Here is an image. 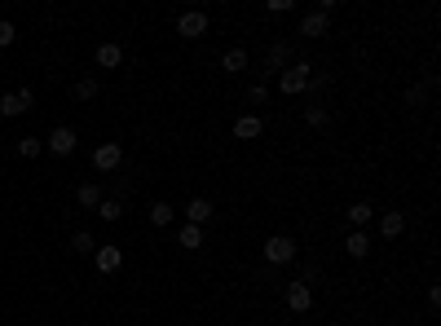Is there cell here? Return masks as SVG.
<instances>
[{
  "mask_svg": "<svg viewBox=\"0 0 441 326\" xmlns=\"http://www.w3.org/2000/svg\"><path fill=\"white\" fill-rule=\"evenodd\" d=\"M221 67L238 75V71H248V48H225V58H221Z\"/></svg>",
  "mask_w": 441,
  "mask_h": 326,
  "instance_id": "obj_17",
  "label": "cell"
},
{
  "mask_svg": "<svg viewBox=\"0 0 441 326\" xmlns=\"http://www.w3.org/2000/svg\"><path fill=\"white\" fill-rule=\"evenodd\" d=\"M260 133H265V124H260L256 115H238V119H234V137H238V141H256Z\"/></svg>",
  "mask_w": 441,
  "mask_h": 326,
  "instance_id": "obj_11",
  "label": "cell"
},
{
  "mask_svg": "<svg viewBox=\"0 0 441 326\" xmlns=\"http://www.w3.org/2000/svg\"><path fill=\"white\" fill-rule=\"evenodd\" d=\"M120 163H124V145H120V141H102V145L93 150V168H97V172H115Z\"/></svg>",
  "mask_w": 441,
  "mask_h": 326,
  "instance_id": "obj_4",
  "label": "cell"
},
{
  "mask_svg": "<svg viewBox=\"0 0 441 326\" xmlns=\"http://www.w3.org/2000/svg\"><path fill=\"white\" fill-rule=\"evenodd\" d=\"M326 119H331V115H326L322 106H309V110H305V124H309V128H326Z\"/></svg>",
  "mask_w": 441,
  "mask_h": 326,
  "instance_id": "obj_24",
  "label": "cell"
},
{
  "mask_svg": "<svg viewBox=\"0 0 441 326\" xmlns=\"http://www.w3.org/2000/svg\"><path fill=\"white\" fill-rule=\"evenodd\" d=\"M93 260H97V273H120V265H124V252H120V247H110V242H97Z\"/></svg>",
  "mask_w": 441,
  "mask_h": 326,
  "instance_id": "obj_7",
  "label": "cell"
},
{
  "mask_svg": "<svg viewBox=\"0 0 441 326\" xmlns=\"http://www.w3.org/2000/svg\"><path fill=\"white\" fill-rule=\"evenodd\" d=\"M326 31H331V18H326V13H318V9H309L305 18H300V36H309V40H322Z\"/></svg>",
  "mask_w": 441,
  "mask_h": 326,
  "instance_id": "obj_9",
  "label": "cell"
},
{
  "mask_svg": "<svg viewBox=\"0 0 441 326\" xmlns=\"http://www.w3.org/2000/svg\"><path fill=\"white\" fill-rule=\"evenodd\" d=\"M177 36H186V40L207 36V13L203 9H186L181 18H177Z\"/></svg>",
  "mask_w": 441,
  "mask_h": 326,
  "instance_id": "obj_5",
  "label": "cell"
},
{
  "mask_svg": "<svg viewBox=\"0 0 441 326\" xmlns=\"http://www.w3.org/2000/svg\"><path fill=\"white\" fill-rule=\"evenodd\" d=\"M309 84H314V75H309V62H291V67L279 75V89L287 93V97H296V93H305Z\"/></svg>",
  "mask_w": 441,
  "mask_h": 326,
  "instance_id": "obj_1",
  "label": "cell"
},
{
  "mask_svg": "<svg viewBox=\"0 0 441 326\" xmlns=\"http://www.w3.org/2000/svg\"><path fill=\"white\" fill-rule=\"evenodd\" d=\"M40 150H44V141H40V137H23V141H18V155H23V159H36Z\"/></svg>",
  "mask_w": 441,
  "mask_h": 326,
  "instance_id": "obj_23",
  "label": "cell"
},
{
  "mask_svg": "<svg viewBox=\"0 0 441 326\" xmlns=\"http://www.w3.org/2000/svg\"><path fill=\"white\" fill-rule=\"evenodd\" d=\"M146 216H151V225H155V230H163V225H172V216H177V211H172L168 203H155L151 211H146Z\"/></svg>",
  "mask_w": 441,
  "mask_h": 326,
  "instance_id": "obj_20",
  "label": "cell"
},
{
  "mask_svg": "<svg viewBox=\"0 0 441 326\" xmlns=\"http://www.w3.org/2000/svg\"><path fill=\"white\" fill-rule=\"evenodd\" d=\"M287 308L291 313H309V308H314V287H309V278L287 282Z\"/></svg>",
  "mask_w": 441,
  "mask_h": 326,
  "instance_id": "obj_3",
  "label": "cell"
},
{
  "mask_svg": "<svg viewBox=\"0 0 441 326\" xmlns=\"http://www.w3.org/2000/svg\"><path fill=\"white\" fill-rule=\"evenodd\" d=\"M265 97H269V89H265V84H252V89H248V102H256V106L265 102Z\"/></svg>",
  "mask_w": 441,
  "mask_h": 326,
  "instance_id": "obj_28",
  "label": "cell"
},
{
  "mask_svg": "<svg viewBox=\"0 0 441 326\" xmlns=\"http://www.w3.org/2000/svg\"><path fill=\"white\" fill-rule=\"evenodd\" d=\"M406 230V216H402V211H384V216H380V234L384 238H397Z\"/></svg>",
  "mask_w": 441,
  "mask_h": 326,
  "instance_id": "obj_16",
  "label": "cell"
},
{
  "mask_svg": "<svg viewBox=\"0 0 441 326\" xmlns=\"http://www.w3.org/2000/svg\"><path fill=\"white\" fill-rule=\"evenodd\" d=\"M93 93H97V79H93V75H84V79L75 84V97H79V102H89Z\"/></svg>",
  "mask_w": 441,
  "mask_h": 326,
  "instance_id": "obj_25",
  "label": "cell"
},
{
  "mask_svg": "<svg viewBox=\"0 0 441 326\" xmlns=\"http://www.w3.org/2000/svg\"><path fill=\"white\" fill-rule=\"evenodd\" d=\"M345 252H349L353 260H366V256H371V234H366V230H353V234L345 238Z\"/></svg>",
  "mask_w": 441,
  "mask_h": 326,
  "instance_id": "obj_13",
  "label": "cell"
},
{
  "mask_svg": "<svg viewBox=\"0 0 441 326\" xmlns=\"http://www.w3.org/2000/svg\"><path fill=\"white\" fill-rule=\"evenodd\" d=\"M13 40H18V31H13V22H5V18H0V48H9Z\"/></svg>",
  "mask_w": 441,
  "mask_h": 326,
  "instance_id": "obj_26",
  "label": "cell"
},
{
  "mask_svg": "<svg viewBox=\"0 0 441 326\" xmlns=\"http://www.w3.org/2000/svg\"><path fill=\"white\" fill-rule=\"evenodd\" d=\"M177 242H181L186 252H199V247H203V230H199V225H181V234H177Z\"/></svg>",
  "mask_w": 441,
  "mask_h": 326,
  "instance_id": "obj_18",
  "label": "cell"
},
{
  "mask_svg": "<svg viewBox=\"0 0 441 326\" xmlns=\"http://www.w3.org/2000/svg\"><path fill=\"white\" fill-rule=\"evenodd\" d=\"M71 252H79V256H93V252H97V242H93V234H89V230H79V234L71 238Z\"/></svg>",
  "mask_w": 441,
  "mask_h": 326,
  "instance_id": "obj_22",
  "label": "cell"
},
{
  "mask_svg": "<svg viewBox=\"0 0 441 326\" xmlns=\"http://www.w3.org/2000/svg\"><path fill=\"white\" fill-rule=\"evenodd\" d=\"M345 216H349V225H353V230H366V225L375 221V207H371V203H353V207L345 211Z\"/></svg>",
  "mask_w": 441,
  "mask_h": 326,
  "instance_id": "obj_15",
  "label": "cell"
},
{
  "mask_svg": "<svg viewBox=\"0 0 441 326\" xmlns=\"http://www.w3.org/2000/svg\"><path fill=\"white\" fill-rule=\"evenodd\" d=\"M36 106V97H31L27 89H18V93H5L0 97V119H13V115H27V110Z\"/></svg>",
  "mask_w": 441,
  "mask_h": 326,
  "instance_id": "obj_6",
  "label": "cell"
},
{
  "mask_svg": "<svg viewBox=\"0 0 441 326\" xmlns=\"http://www.w3.org/2000/svg\"><path fill=\"white\" fill-rule=\"evenodd\" d=\"M287 67H291V44H287V40H279V44H269V53H265V71H269V75H274V71H279V75H283Z\"/></svg>",
  "mask_w": 441,
  "mask_h": 326,
  "instance_id": "obj_10",
  "label": "cell"
},
{
  "mask_svg": "<svg viewBox=\"0 0 441 326\" xmlns=\"http://www.w3.org/2000/svg\"><path fill=\"white\" fill-rule=\"evenodd\" d=\"M265 13H291V0H265Z\"/></svg>",
  "mask_w": 441,
  "mask_h": 326,
  "instance_id": "obj_27",
  "label": "cell"
},
{
  "mask_svg": "<svg viewBox=\"0 0 441 326\" xmlns=\"http://www.w3.org/2000/svg\"><path fill=\"white\" fill-rule=\"evenodd\" d=\"M265 260L269 265H291V260H296V242L287 234H269L265 238Z\"/></svg>",
  "mask_w": 441,
  "mask_h": 326,
  "instance_id": "obj_2",
  "label": "cell"
},
{
  "mask_svg": "<svg viewBox=\"0 0 441 326\" xmlns=\"http://www.w3.org/2000/svg\"><path fill=\"white\" fill-rule=\"evenodd\" d=\"M120 62H124V48H120V44H110V40L97 44V67H102V71H115Z\"/></svg>",
  "mask_w": 441,
  "mask_h": 326,
  "instance_id": "obj_14",
  "label": "cell"
},
{
  "mask_svg": "<svg viewBox=\"0 0 441 326\" xmlns=\"http://www.w3.org/2000/svg\"><path fill=\"white\" fill-rule=\"evenodd\" d=\"M207 221H212V203L207 199H190L186 203V225H199V230H203Z\"/></svg>",
  "mask_w": 441,
  "mask_h": 326,
  "instance_id": "obj_12",
  "label": "cell"
},
{
  "mask_svg": "<svg viewBox=\"0 0 441 326\" xmlns=\"http://www.w3.org/2000/svg\"><path fill=\"white\" fill-rule=\"evenodd\" d=\"M97 216H102V221H120L124 216V203L120 199H102V203H97Z\"/></svg>",
  "mask_w": 441,
  "mask_h": 326,
  "instance_id": "obj_21",
  "label": "cell"
},
{
  "mask_svg": "<svg viewBox=\"0 0 441 326\" xmlns=\"http://www.w3.org/2000/svg\"><path fill=\"white\" fill-rule=\"evenodd\" d=\"M75 203H79V207H97V203H102V190H97V181H84V185H79V190H75Z\"/></svg>",
  "mask_w": 441,
  "mask_h": 326,
  "instance_id": "obj_19",
  "label": "cell"
},
{
  "mask_svg": "<svg viewBox=\"0 0 441 326\" xmlns=\"http://www.w3.org/2000/svg\"><path fill=\"white\" fill-rule=\"evenodd\" d=\"M75 141H79V137H75V128H62V124L44 137V145H49L53 155H71V150H75Z\"/></svg>",
  "mask_w": 441,
  "mask_h": 326,
  "instance_id": "obj_8",
  "label": "cell"
}]
</instances>
